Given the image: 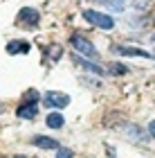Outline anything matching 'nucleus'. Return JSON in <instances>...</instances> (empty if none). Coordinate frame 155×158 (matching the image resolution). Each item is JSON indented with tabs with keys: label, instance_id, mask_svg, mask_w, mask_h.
Returning a JSON list of instances; mask_svg holds the SVG:
<instances>
[{
	"label": "nucleus",
	"instance_id": "f257e3e1",
	"mask_svg": "<svg viewBox=\"0 0 155 158\" xmlns=\"http://www.w3.org/2000/svg\"><path fill=\"white\" fill-rule=\"evenodd\" d=\"M70 45H72L76 52H83L86 56H92V59H99V52H97V48L90 43L86 36H81V34H72L70 36Z\"/></svg>",
	"mask_w": 155,
	"mask_h": 158
},
{
	"label": "nucleus",
	"instance_id": "f03ea898",
	"mask_svg": "<svg viewBox=\"0 0 155 158\" xmlns=\"http://www.w3.org/2000/svg\"><path fill=\"white\" fill-rule=\"evenodd\" d=\"M34 95H36L34 90H29V93H27V99H25V102L20 104L18 109H16V115H18V118L32 120V118H34V115L38 113V99L34 97Z\"/></svg>",
	"mask_w": 155,
	"mask_h": 158
},
{
	"label": "nucleus",
	"instance_id": "7ed1b4c3",
	"mask_svg": "<svg viewBox=\"0 0 155 158\" xmlns=\"http://www.w3.org/2000/svg\"><path fill=\"white\" fill-rule=\"evenodd\" d=\"M83 18H86L88 23L101 27V30H112V27H115V20H112V16H108V14H101V11L86 9V11H83Z\"/></svg>",
	"mask_w": 155,
	"mask_h": 158
},
{
	"label": "nucleus",
	"instance_id": "20e7f679",
	"mask_svg": "<svg viewBox=\"0 0 155 158\" xmlns=\"http://www.w3.org/2000/svg\"><path fill=\"white\" fill-rule=\"evenodd\" d=\"M18 23L23 27H38V23H41L38 9H34V7H23V9L18 11Z\"/></svg>",
	"mask_w": 155,
	"mask_h": 158
},
{
	"label": "nucleus",
	"instance_id": "39448f33",
	"mask_svg": "<svg viewBox=\"0 0 155 158\" xmlns=\"http://www.w3.org/2000/svg\"><path fill=\"white\" fill-rule=\"evenodd\" d=\"M115 54H122V56H139V59H151V52L146 50H139V48H130V45H115L112 48Z\"/></svg>",
	"mask_w": 155,
	"mask_h": 158
},
{
	"label": "nucleus",
	"instance_id": "423d86ee",
	"mask_svg": "<svg viewBox=\"0 0 155 158\" xmlns=\"http://www.w3.org/2000/svg\"><path fill=\"white\" fill-rule=\"evenodd\" d=\"M45 102L50 104V106H56V109L61 111V109H65V106L70 104V97L65 95V93H54V90H50L45 95Z\"/></svg>",
	"mask_w": 155,
	"mask_h": 158
},
{
	"label": "nucleus",
	"instance_id": "0eeeda50",
	"mask_svg": "<svg viewBox=\"0 0 155 158\" xmlns=\"http://www.w3.org/2000/svg\"><path fill=\"white\" fill-rule=\"evenodd\" d=\"M32 145H36L38 149H59V142L54 138H47V135H36V138H32Z\"/></svg>",
	"mask_w": 155,
	"mask_h": 158
},
{
	"label": "nucleus",
	"instance_id": "6e6552de",
	"mask_svg": "<svg viewBox=\"0 0 155 158\" xmlns=\"http://www.w3.org/2000/svg\"><path fill=\"white\" fill-rule=\"evenodd\" d=\"M7 52L9 54H27L29 52V43L27 41H9L7 43Z\"/></svg>",
	"mask_w": 155,
	"mask_h": 158
},
{
	"label": "nucleus",
	"instance_id": "1a4fd4ad",
	"mask_svg": "<svg viewBox=\"0 0 155 158\" xmlns=\"http://www.w3.org/2000/svg\"><path fill=\"white\" fill-rule=\"evenodd\" d=\"M72 61L76 63V66L86 68V70H92L95 75H103V68H101V66H97V63H92V61H86L83 56H72Z\"/></svg>",
	"mask_w": 155,
	"mask_h": 158
},
{
	"label": "nucleus",
	"instance_id": "9d476101",
	"mask_svg": "<svg viewBox=\"0 0 155 158\" xmlns=\"http://www.w3.org/2000/svg\"><path fill=\"white\" fill-rule=\"evenodd\" d=\"M45 124L50 127V129H61L63 127V115L59 111H54V113H50V115L45 118Z\"/></svg>",
	"mask_w": 155,
	"mask_h": 158
},
{
	"label": "nucleus",
	"instance_id": "9b49d317",
	"mask_svg": "<svg viewBox=\"0 0 155 158\" xmlns=\"http://www.w3.org/2000/svg\"><path fill=\"white\" fill-rule=\"evenodd\" d=\"M61 54H63V48L61 45H50V48H47V56H50L52 61H56Z\"/></svg>",
	"mask_w": 155,
	"mask_h": 158
},
{
	"label": "nucleus",
	"instance_id": "f8f14e48",
	"mask_svg": "<svg viewBox=\"0 0 155 158\" xmlns=\"http://www.w3.org/2000/svg\"><path fill=\"white\" fill-rule=\"evenodd\" d=\"M56 158H74V152H72V149L61 147V149H56Z\"/></svg>",
	"mask_w": 155,
	"mask_h": 158
},
{
	"label": "nucleus",
	"instance_id": "ddd939ff",
	"mask_svg": "<svg viewBox=\"0 0 155 158\" xmlns=\"http://www.w3.org/2000/svg\"><path fill=\"white\" fill-rule=\"evenodd\" d=\"M112 70H115V73H117V75H124V73H126V68H124V66H119V63H117V66H115V68H112Z\"/></svg>",
	"mask_w": 155,
	"mask_h": 158
},
{
	"label": "nucleus",
	"instance_id": "4468645a",
	"mask_svg": "<svg viewBox=\"0 0 155 158\" xmlns=\"http://www.w3.org/2000/svg\"><path fill=\"white\" fill-rule=\"evenodd\" d=\"M153 131H155V124L151 122V124H149V135H151V138H153Z\"/></svg>",
	"mask_w": 155,
	"mask_h": 158
},
{
	"label": "nucleus",
	"instance_id": "2eb2a0df",
	"mask_svg": "<svg viewBox=\"0 0 155 158\" xmlns=\"http://www.w3.org/2000/svg\"><path fill=\"white\" fill-rule=\"evenodd\" d=\"M2 109H5V106H2V104H0V113H2Z\"/></svg>",
	"mask_w": 155,
	"mask_h": 158
},
{
	"label": "nucleus",
	"instance_id": "dca6fc26",
	"mask_svg": "<svg viewBox=\"0 0 155 158\" xmlns=\"http://www.w3.org/2000/svg\"><path fill=\"white\" fill-rule=\"evenodd\" d=\"M20 158H25V156H20Z\"/></svg>",
	"mask_w": 155,
	"mask_h": 158
}]
</instances>
